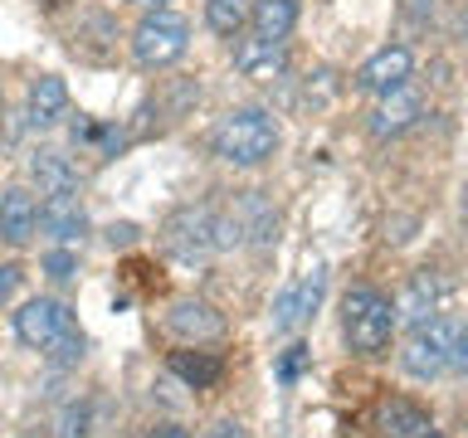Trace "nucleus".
<instances>
[{"mask_svg": "<svg viewBox=\"0 0 468 438\" xmlns=\"http://www.w3.org/2000/svg\"><path fill=\"white\" fill-rule=\"evenodd\" d=\"M210 151L229 166H263L278 151V122L263 108H234L215 122Z\"/></svg>", "mask_w": 468, "mask_h": 438, "instance_id": "nucleus-1", "label": "nucleus"}, {"mask_svg": "<svg viewBox=\"0 0 468 438\" xmlns=\"http://www.w3.org/2000/svg\"><path fill=\"white\" fill-rule=\"evenodd\" d=\"M395 327V302L380 287H351L342 297V336L356 356H386Z\"/></svg>", "mask_w": 468, "mask_h": 438, "instance_id": "nucleus-2", "label": "nucleus"}, {"mask_svg": "<svg viewBox=\"0 0 468 438\" xmlns=\"http://www.w3.org/2000/svg\"><path fill=\"white\" fill-rule=\"evenodd\" d=\"M161 244H166L171 258L181 263H200L219 248V214L210 204H181V210L166 214L161 224Z\"/></svg>", "mask_w": 468, "mask_h": 438, "instance_id": "nucleus-3", "label": "nucleus"}, {"mask_svg": "<svg viewBox=\"0 0 468 438\" xmlns=\"http://www.w3.org/2000/svg\"><path fill=\"white\" fill-rule=\"evenodd\" d=\"M190 49V25L171 10H146L142 25L132 29V58L142 68H166Z\"/></svg>", "mask_w": 468, "mask_h": 438, "instance_id": "nucleus-4", "label": "nucleus"}, {"mask_svg": "<svg viewBox=\"0 0 468 438\" xmlns=\"http://www.w3.org/2000/svg\"><path fill=\"white\" fill-rule=\"evenodd\" d=\"M278 239V214L273 204L259 195V190H244L234 195L229 214H219V248L234 244H273Z\"/></svg>", "mask_w": 468, "mask_h": 438, "instance_id": "nucleus-5", "label": "nucleus"}, {"mask_svg": "<svg viewBox=\"0 0 468 438\" xmlns=\"http://www.w3.org/2000/svg\"><path fill=\"white\" fill-rule=\"evenodd\" d=\"M449 356H453V331H449V321H420L415 331H410V341L400 350V365H405V375L410 380H434V375H444L449 370Z\"/></svg>", "mask_w": 468, "mask_h": 438, "instance_id": "nucleus-6", "label": "nucleus"}, {"mask_svg": "<svg viewBox=\"0 0 468 438\" xmlns=\"http://www.w3.org/2000/svg\"><path fill=\"white\" fill-rule=\"evenodd\" d=\"M79 321H73V312L58 297H29L20 312H15V336L29 346V350H49L58 336H69Z\"/></svg>", "mask_w": 468, "mask_h": 438, "instance_id": "nucleus-7", "label": "nucleus"}, {"mask_svg": "<svg viewBox=\"0 0 468 438\" xmlns=\"http://www.w3.org/2000/svg\"><path fill=\"white\" fill-rule=\"evenodd\" d=\"M322 297H327V268L322 263H313L298 283H292L283 297L273 302V331H298L303 321H313V312L322 307Z\"/></svg>", "mask_w": 468, "mask_h": 438, "instance_id": "nucleus-8", "label": "nucleus"}, {"mask_svg": "<svg viewBox=\"0 0 468 438\" xmlns=\"http://www.w3.org/2000/svg\"><path fill=\"white\" fill-rule=\"evenodd\" d=\"M420 117H424L420 93L410 83H400V88H390V93H380V102L366 112V131H371L376 141H390V137H405Z\"/></svg>", "mask_w": 468, "mask_h": 438, "instance_id": "nucleus-9", "label": "nucleus"}, {"mask_svg": "<svg viewBox=\"0 0 468 438\" xmlns=\"http://www.w3.org/2000/svg\"><path fill=\"white\" fill-rule=\"evenodd\" d=\"M376 433H380V438H444V433H439V423L430 419V409H420L415 400H405V394L380 400V409H376Z\"/></svg>", "mask_w": 468, "mask_h": 438, "instance_id": "nucleus-10", "label": "nucleus"}, {"mask_svg": "<svg viewBox=\"0 0 468 438\" xmlns=\"http://www.w3.org/2000/svg\"><path fill=\"white\" fill-rule=\"evenodd\" d=\"M410 68H415V58H410L405 44H386V49H376L356 68V88H361V93H371V98H380V93H390V88L410 83Z\"/></svg>", "mask_w": 468, "mask_h": 438, "instance_id": "nucleus-11", "label": "nucleus"}, {"mask_svg": "<svg viewBox=\"0 0 468 438\" xmlns=\"http://www.w3.org/2000/svg\"><path fill=\"white\" fill-rule=\"evenodd\" d=\"M234 68L254 83H278L288 73V49L283 39H263V35H249L234 44Z\"/></svg>", "mask_w": 468, "mask_h": 438, "instance_id": "nucleus-12", "label": "nucleus"}, {"mask_svg": "<svg viewBox=\"0 0 468 438\" xmlns=\"http://www.w3.org/2000/svg\"><path fill=\"white\" fill-rule=\"evenodd\" d=\"M35 229H39V200L29 195L25 185H10L5 195H0V239L10 248H25L35 239Z\"/></svg>", "mask_w": 468, "mask_h": 438, "instance_id": "nucleus-13", "label": "nucleus"}, {"mask_svg": "<svg viewBox=\"0 0 468 438\" xmlns=\"http://www.w3.org/2000/svg\"><path fill=\"white\" fill-rule=\"evenodd\" d=\"M25 117H29V127H39V131L64 122L69 117V83L58 78V73H39L25 93Z\"/></svg>", "mask_w": 468, "mask_h": 438, "instance_id": "nucleus-14", "label": "nucleus"}, {"mask_svg": "<svg viewBox=\"0 0 468 438\" xmlns=\"http://www.w3.org/2000/svg\"><path fill=\"white\" fill-rule=\"evenodd\" d=\"M39 229L49 234V239H58V244L83 239L88 210H83L79 190H73V195H44V200H39Z\"/></svg>", "mask_w": 468, "mask_h": 438, "instance_id": "nucleus-15", "label": "nucleus"}, {"mask_svg": "<svg viewBox=\"0 0 468 438\" xmlns=\"http://www.w3.org/2000/svg\"><path fill=\"white\" fill-rule=\"evenodd\" d=\"M166 327L181 336V341H215V336H225V317H219L210 302H176Z\"/></svg>", "mask_w": 468, "mask_h": 438, "instance_id": "nucleus-16", "label": "nucleus"}, {"mask_svg": "<svg viewBox=\"0 0 468 438\" xmlns=\"http://www.w3.org/2000/svg\"><path fill=\"white\" fill-rule=\"evenodd\" d=\"M439 302H444V283L430 273V268H420L415 277H410V287H405V297L400 307H395V321H410V327H420V321H430L439 312Z\"/></svg>", "mask_w": 468, "mask_h": 438, "instance_id": "nucleus-17", "label": "nucleus"}, {"mask_svg": "<svg viewBox=\"0 0 468 438\" xmlns=\"http://www.w3.org/2000/svg\"><path fill=\"white\" fill-rule=\"evenodd\" d=\"M112 49H117V25H112V15H102V10L79 15V29H73V54H83V58H93V64H102Z\"/></svg>", "mask_w": 468, "mask_h": 438, "instance_id": "nucleus-18", "label": "nucleus"}, {"mask_svg": "<svg viewBox=\"0 0 468 438\" xmlns=\"http://www.w3.org/2000/svg\"><path fill=\"white\" fill-rule=\"evenodd\" d=\"M166 370L176 380H186L190 390H210V385H219V375H225V360L210 356V350H171Z\"/></svg>", "mask_w": 468, "mask_h": 438, "instance_id": "nucleus-19", "label": "nucleus"}, {"mask_svg": "<svg viewBox=\"0 0 468 438\" xmlns=\"http://www.w3.org/2000/svg\"><path fill=\"white\" fill-rule=\"evenodd\" d=\"M29 175H35L39 195H73L79 190V166L64 151H39L29 161Z\"/></svg>", "mask_w": 468, "mask_h": 438, "instance_id": "nucleus-20", "label": "nucleus"}, {"mask_svg": "<svg viewBox=\"0 0 468 438\" xmlns=\"http://www.w3.org/2000/svg\"><path fill=\"white\" fill-rule=\"evenodd\" d=\"M298 15H303V0H254L249 5V25L263 39H288L298 29Z\"/></svg>", "mask_w": 468, "mask_h": 438, "instance_id": "nucleus-21", "label": "nucleus"}, {"mask_svg": "<svg viewBox=\"0 0 468 438\" xmlns=\"http://www.w3.org/2000/svg\"><path fill=\"white\" fill-rule=\"evenodd\" d=\"M249 5H254V0H205V25L225 39H239L244 25H249Z\"/></svg>", "mask_w": 468, "mask_h": 438, "instance_id": "nucleus-22", "label": "nucleus"}, {"mask_svg": "<svg viewBox=\"0 0 468 438\" xmlns=\"http://www.w3.org/2000/svg\"><path fill=\"white\" fill-rule=\"evenodd\" d=\"M44 273H49L54 283H73V277H79V254H73V248H49V254H44Z\"/></svg>", "mask_w": 468, "mask_h": 438, "instance_id": "nucleus-23", "label": "nucleus"}, {"mask_svg": "<svg viewBox=\"0 0 468 438\" xmlns=\"http://www.w3.org/2000/svg\"><path fill=\"white\" fill-rule=\"evenodd\" d=\"M83 346H88V341H83V331L73 327L69 336H58V341L44 350V356H49L54 365H79V360H83Z\"/></svg>", "mask_w": 468, "mask_h": 438, "instance_id": "nucleus-24", "label": "nucleus"}, {"mask_svg": "<svg viewBox=\"0 0 468 438\" xmlns=\"http://www.w3.org/2000/svg\"><path fill=\"white\" fill-rule=\"evenodd\" d=\"M20 263H0V307H5L15 297V287H20Z\"/></svg>", "mask_w": 468, "mask_h": 438, "instance_id": "nucleus-25", "label": "nucleus"}, {"mask_svg": "<svg viewBox=\"0 0 468 438\" xmlns=\"http://www.w3.org/2000/svg\"><path fill=\"white\" fill-rule=\"evenodd\" d=\"M64 438H88V409H64Z\"/></svg>", "mask_w": 468, "mask_h": 438, "instance_id": "nucleus-26", "label": "nucleus"}, {"mask_svg": "<svg viewBox=\"0 0 468 438\" xmlns=\"http://www.w3.org/2000/svg\"><path fill=\"white\" fill-rule=\"evenodd\" d=\"M303 360H307V346H288V356H283V365H278V375H283V380H298Z\"/></svg>", "mask_w": 468, "mask_h": 438, "instance_id": "nucleus-27", "label": "nucleus"}, {"mask_svg": "<svg viewBox=\"0 0 468 438\" xmlns=\"http://www.w3.org/2000/svg\"><path fill=\"white\" fill-rule=\"evenodd\" d=\"M453 370H468V321H463V331L453 336V356H449Z\"/></svg>", "mask_w": 468, "mask_h": 438, "instance_id": "nucleus-28", "label": "nucleus"}, {"mask_svg": "<svg viewBox=\"0 0 468 438\" xmlns=\"http://www.w3.org/2000/svg\"><path fill=\"white\" fill-rule=\"evenodd\" d=\"M132 239H137V224H112V229H108V244H112V248H127Z\"/></svg>", "mask_w": 468, "mask_h": 438, "instance_id": "nucleus-29", "label": "nucleus"}, {"mask_svg": "<svg viewBox=\"0 0 468 438\" xmlns=\"http://www.w3.org/2000/svg\"><path fill=\"white\" fill-rule=\"evenodd\" d=\"M439 10V0H405V15H415V20H430Z\"/></svg>", "mask_w": 468, "mask_h": 438, "instance_id": "nucleus-30", "label": "nucleus"}, {"mask_svg": "<svg viewBox=\"0 0 468 438\" xmlns=\"http://www.w3.org/2000/svg\"><path fill=\"white\" fill-rule=\"evenodd\" d=\"M210 438H249V433H244V423L225 419V423H215V433H210Z\"/></svg>", "mask_w": 468, "mask_h": 438, "instance_id": "nucleus-31", "label": "nucleus"}, {"mask_svg": "<svg viewBox=\"0 0 468 438\" xmlns=\"http://www.w3.org/2000/svg\"><path fill=\"white\" fill-rule=\"evenodd\" d=\"M146 438H190V433L181 429V423H156V429L146 433Z\"/></svg>", "mask_w": 468, "mask_h": 438, "instance_id": "nucleus-32", "label": "nucleus"}, {"mask_svg": "<svg viewBox=\"0 0 468 438\" xmlns=\"http://www.w3.org/2000/svg\"><path fill=\"white\" fill-rule=\"evenodd\" d=\"M127 5H137V10H166L171 0H127Z\"/></svg>", "mask_w": 468, "mask_h": 438, "instance_id": "nucleus-33", "label": "nucleus"}, {"mask_svg": "<svg viewBox=\"0 0 468 438\" xmlns=\"http://www.w3.org/2000/svg\"><path fill=\"white\" fill-rule=\"evenodd\" d=\"M39 5H44V10H58V5H69V0H39Z\"/></svg>", "mask_w": 468, "mask_h": 438, "instance_id": "nucleus-34", "label": "nucleus"}, {"mask_svg": "<svg viewBox=\"0 0 468 438\" xmlns=\"http://www.w3.org/2000/svg\"><path fill=\"white\" fill-rule=\"evenodd\" d=\"M463 224H468V181H463Z\"/></svg>", "mask_w": 468, "mask_h": 438, "instance_id": "nucleus-35", "label": "nucleus"}, {"mask_svg": "<svg viewBox=\"0 0 468 438\" xmlns=\"http://www.w3.org/2000/svg\"><path fill=\"white\" fill-rule=\"evenodd\" d=\"M0 112H5V83H0Z\"/></svg>", "mask_w": 468, "mask_h": 438, "instance_id": "nucleus-36", "label": "nucleus"}]
</instances>
